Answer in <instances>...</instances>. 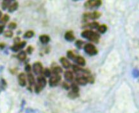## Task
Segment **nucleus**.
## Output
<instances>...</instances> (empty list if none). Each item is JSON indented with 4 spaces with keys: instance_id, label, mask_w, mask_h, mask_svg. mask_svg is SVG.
<instances>
[{
    "instance_id": "29",
    "label": "nucleus",
    "mask_w": 139,
    "mask_h": 113,
    "mask_svg": "<svg viewBox=\"0 0 139 113\" xmlns=\"http://www.w3.org/2000/svg\"><path fill=\"white\" fill-rule=\"evenodd\" d=\"M71 88H72V91H74L75 93H79V89L78 86V85L76 84L73 83V84L71 85Z\"/></svg>"
},
{
    "instance_id": "23",
    "label": "nucleus",
    "mask_w": 139,
    "mask_h": 113,
    "mask_svg": "<svg viewBox=\"0 0 139 113\" xmlns=\"http://www.w3.org/2000/svg\"><path fill=\"white\" fill-rule=\"evenodd\" d=\"M10 19V17L8 14H5L0 18V23L2 24V25H4L5 24L7 23Z\"/></svg>"
},
{
    "instance_id": "26",
    "label": "nucleus",
    "mask_w": 139,
    "mask_h": 113,
    "mask_svg": "<svg viewBox=\"0 0 139 113\" xmlns=\"http://www.w3.org/2000/svg\"><path fill=\"white\" fill-rule=\"evenodd\" d=\"M67 56H68V57L69 58L72 59V60H73V61L75 60V58L76 57V55L74 54V53H73V51H68V53H67Z\"/></svg>"
},
{
    "instance_id": "21",
    "label": "nucleus",
    "mask_w": 139,
    "mask_h": 113,
    "mask_svg": "<svg viewBox=\"0 0 139 113\" xmlns=\"http://www.w3.org/2000/svg\"><path fill=\"white\" fill-rule=\"evenodd\" d=\"M99 26V22H96V21H93V22H90V23L87 24L85 26V27H90V28L91 29H97Z\"/></svg>"
},
{
    "instance_id": "28",
    "label": "nucleus",
    "mask_w": 139,
    "mask_h": 113,
    "mask_svg": "<svg viewBox=\"0 0 139 113\" xmlns=\"http://www.w3.org/2000/svg\"><path fill=\"white\" fill-rule=\"evenodd\" d=\"M13 35H14V33L12 30H7V31H6L4 33L5 36H6V37L7 38L12 37V36H13Z\"/></svg>"
},
{
    "instance_id": "34",
    "label": "nucleus",
    "mask_w": 139,
    "mask_h": 113,
    "mask_svg": "<svg viewBox=\"0 0 139 113\" xmlns=\"http://www.w3.org/2000/svg\"><path fill=\"white\" fill-rule=\"evenodd\" d=\"M31 70H32V67H31V66H30V65L28 64V65H26L25 66V71L26 72L30 73V71H31Z\"/></svg>"
},
{
    "instance_id": "19",
    "label": "nucleus",
    "mask_w": 139,
    "mask_h": 113,
    "mask_svg": "<svg viewBox=\"0 0 139 113\" xmlns=\"http://www.w3.org/2000/svg\"><path fill=\"white\" fill-rule=\"evenodd\" d=\"M27 79H28V83L30 84V86H33V84H35V78L33 77V74H31V73H28V75H27Z\"/></svg>"
},
{
    "instance_id": "39",
    "label": "nucleus",
    "mask_w": 139,
    "mask_h": 113,
    "mask_svg": "<svg viewBox=\"0 0 139 113\" xmlns=\"http://www.w3.org/2000/svg\"><path fill=\"white\" fill-rule=\"evenodd\" d=\"M1 17H2V12H1V10H0V18H1Z\"/></svg>"
},
{
    "instance_id": "5",
    "label": "nucleus",
    "mask_w": 139,
    "mask_h": 113,
    "mask_svg": "<svg viewBox=\"0 0 139 113\" xmlns=\"http://www.w3.org/2000/svg\"><path fill=\"white\" fill-rule=\"evenodd\" d=\"M84 51L90 56H94L97 54V50L93 44H87L84 46Z\"/></svg>"
},
{
    "instance_id": "13",
    "label": "nucleus",
    "mask_w": 139,
    "mask_h": 113,
    "mask_svg": "<svg viewBox=\"0 0 139 113\" xmlns=\"http://www.w3.org/2000/svg\"><path fill=\"white\" fill-rule=\"evenodd\" d=\"M15 0H3L2 4H1V7H2L3 10H5L8 9L12 3Z\"/></svg>"
},
{
    "instance_id": "18",
    "label": "nucleus",
    "mask_w": 139,
    "mask_h": 113,
    "mask_svg": "<svg viewBox=\"0 0 139 113\" xmlns=\"http://www.w3.org/2000/svg\"><path fill=\"white\" fill-rule=\"evenodd\" d=\"M62 72V69L60 67L55 64V66L52 67V73L54 75H59Z\"/></svg>"
},
{
    "instance_id": "16",
    "label": "nucleus",
    "mask_w": 139,
    "mask_h": 113,
    "mask_svg": "<svg viewBox=\"0 0 139 113\" xmlns=\"http://www.w3.org/2000/svg\"><path fill=\"white\" fill-rule=\"evenodd\" d=\"M74 62H76L79 65H80V66H82V67L85 66V64H86L85 59H84L83 57H82V56H76Z\"/></svg>"
},
{
    "instance_id": "6",
    "label": "nucleus",
    "mask_w": 139,
    "mask_h": 113,
    "mask_svg": "<svg viewBox=\"0 0 139 113\" xmlns=\"http://www.w3.org/2000/svg\"><path fill=\"white\" fill-rule=\"evenodd\" d=\"M61 81V76L60 75H54L53 76L50 77L49 81L50 86L51 87H54L57 86L59 84V82Z\"/></svg>"
},
{
    "instance_id": "24",
    "label": "nucleus",
    "mask_w": 139,
    "mask_h": 113,
    "mask_svg": "<svg viewBox=\"0 0 139 113\" xmlns=\"http://www.w3.org/2000/svg\"><path fill=\"white\" fill-rule=\"evenodd\" d=\"M35 33L34 31H32V30H29V31H26L25 33L24 34V37L26 38V39H31V38L33 37L34 36Z\"/></svg>"
},
{
    "instance_id": "8",
    "label": "nucleus",
    "mask_w": 139,
    "mask_h": 113,
    "mask_svg": "<svg viewBox=\"0 0 139 113\" xmlns=\"http://www.w3.org/2000/svg\"><path fill=\"white\" fill-rule=\"evenodd\" d=\"M26 41H22V42H20L17 44H15L11 47V50L14 52H17L21 49H23L26 46Z\"/></svg>"
},
{
    "instance_id": "1",
    "label": "nucleus",
    "mask_w": 139,
    "mask_h": 113,
    "mask_svg": "<svg viewBox=\"0 0 139 113\" xmlns=\"http://www.w3.org/2000/svg\"><path fill=\"white\" fill-rule=\"evenodd\" d=\"M81 35L83 38L88 40L91 42L98 43L99 39H100V35L95 31H93L92 30H85L81 33Z\"/></svg>"
},
{
    "instance_id": "31",
    "label": "nucleus",
    "mask_w": 139,
    "mask_h": 113,
    "mask_svg": "<svg viewBox=\"0 0 139 113\" xmlns=\"http://www.w3.org/2000/svg\"><path fill=\"white\" fill-rule=\"evenodd\" d=\"M17 27V24L14 22H10V24H8V28L10 29V30H15Z\"/></svg>"
},
{
    "instance_id": "32",
    "label": "nucleus",
    "mask_w": 139,
    "mask_h": 113,
    "mask_svg": "<svg viewBox=\"0 0 139 113\" xmlns=\"http://www.w3.org/2000/svg\"><path fill=\"white\" fill-rule=\"evenodd\" d=\"M0 84H1V87L2 88H3V89H5L6 88V86H7V82H6L4 79H1V83Z\"/></svg>"
},
{
    "instance_id": "2",
    "label": "nucleus",
    "mask_w": 139,
    "mask_h": 113,
    "mask_svg": "<svg viewBox=\"0 0 139 113\" xmlns=\"http://www.w3.org/2000/svg\"><path fill=\"white\" fill-rule=\"evenodd\" d=\"M46 79L44 76H39L37 79V82L35 86V91L36 93H39L46 86Z\"/></svg>"
},
{
    "instance_id": "25",
    "label": "nucleus",
    "mask_w": 139,
    "mask_h": 113,
    "mask_svg": "<svg viewBox=\"0 0 139 113\" xmlns=\"http://www.w3.org/2000/svg\"><path fill=\"white\" fill-rule=\"evenodd\" d=\"M68 96H69V97L71 98L74 99V98H76L77 97H78L79 96V93H75V92H74V91H71V92L69 93Z\"/></svg>"
},
{
    "instance_id": "4",
    "label": "nucleus",
    "mask_w": 139,
    "mask_h": 113,
    "mask_svg": "<svg viewBox=\"0 0 139 113\" xmlns=\"http://www.w3.org/2000/svg\"><path fill=\"white\" fill-rule=\"evenodd\" d=\"M101 0H87L84 4V7L87 9H94L101 7Z\"/></svg>"
},
{
    "instance_id": "27",
    "label": "nucleus",
    "mask_w": 139,
    "mask_h": 113,
    "mask_svg": "<svg viewBox=\"0 0 139 113\" xmlns=\"http://www.w3.org/2000/svg\"><path fill=\"white\" fill-rule=\"evenodd\" d=\"M42 73H43L44 76L46 77H49L51 76V71L50 70L49 68H45V69L43 70V72H42Z\"/></svg>"
},
{
    "instance_id": "3",
    "label": "nucleus",
    "mask_w": 139,
    "mask_h": 113,
    "mask_svg": "<svg viewBox=\"0 0 139 113\" xmlns=\"http://www.w3.org/2000/svg\"><path fill=\"white\" fill-rule=\"evenodd\" d=\"M101 16V13L97 11L87 12L83 15V19L84 21L87 22L89 20H96L99 19Z\"/></svg>"
},
{
    "instance_id": "33",
    "label": "nucleus",
    "mask_w": 139,
    "mask_h": 113,
    "mask_svg": "<svg viewBox=\"0 0 139 113\" xmlns=\"http://www.w3.org/2000/svg\"><path fill=\"white\" fill-rule=\"evenodd\" d=\"M33 51V48L32 46H28V48L26 49V53L29 54H31Z\"/></svg>"
},
{
    "instance_id": "10",
    "label": "nucleus",
    "mask_w": 139,
    "mask_h": 113,
    "mask_svg": "<svg viewBox=\"0 0 139 113\" xmlns=\"http://www.w3.org/2000/svg\"><path fill=\"white\" fill-rule=\"evenodd\" d=\"M18 81L21 86H25L26 85V76L24 73H21L18 76Z\"/></svg>"
},
{
    "instance_id": "35",
    "label": "nucleus",
    "mask_w": 139,
    "mask_h": 113,
    "mask_svg": "<svg viewBox=\"0 0 139 113\" xmlns=\"http://www.w3.org/2000/svg\"><path fill=\"white\" fill-rule=\"evenodd\" d=\"M63 87L66 90L69 89V84L67 83V82H64V83L63 84Z\"/></svg>"
},
{
    "instance_id": "7",
    "label": "nucleus",
    "mask_w": 139,
    "mask_h": 113,
    "mask_svg": "<svg viewBox=\"0 0 139 113\" xmlns=\"http://www.w3.org/2000/svg\"><path fill=\"white\" fill-rule=\"evenodd\" d=\"M33 71L37 75L41 74L43 72V66L40 62H35L33 65Z\"/></svg>"
},
{
    "instance_id": "17",
    "label": "nucleus",
    "mask_w": 139,
    "mask_h": 113,
    "mask_svg": "<svg viewBox=\"0 0 139 113\" xmlns=\"http://www.w3.org/2000/svg\"><path fill=\"white\" fill-rule=\"evenodd\" d=\"M19 7V3H18L17 1H14L13 3H12L10 5V7L8 8V10L9 12L12 13V12H14V11H16L17 9Z\"/></svg>"
},
{
    "instance_id": "20",
    "label": "nucleus",
    "mask_w": 139,
    "mask_h": 113,
    "mask_svg": "<svg viewBox=\"0 0 139 113\" xmlns=\"http://www.w3.org/2000/svg\"><path fill=\"white\" fill-rule=\"evenodd\" d=\"M17 58L21 62H23V61L25 60L26 59V51H21V52H19L17 55Z\"/></svg>"
},
{
    "instance_id": "38",
    "label": "nucleus",
    "mask_w": 139,
    "mask_h": 113,
    "mask_svg": "<svg viewBox=\"0 0 139 113\" xmlns=\"http://www.w3.org/2000/svg\"><path fill=\"white\" fill-rule=\"evenodd\" d=\"M5 45L4 44H3V43L0 44V49H3L5 47Z\"/></svg>"
},
{
    "instance_id": "22",
    "label": "nucleus",
    "mask_w": 139,
    "mask_h": 113,
    "mask_svg": "<svg viewBox=\"0 0 139 113\" xmlns=\"http://www.w3.org/2000/svg\"><path fill=\"white\" fill-rule=\"evenodd\" d=\"M97 31L99 32V33L103 34V33H105V32L107 31V30H108L107 26L105 25V24H101V25H99L98 27L97 28Z\"/></svg>"
},
{
    "instance_id": "12",
    "label": "nucleus",
    "mask_w": 139,
    "mask_h": 113,
    "mask_svg": "<svg viewBox=\"0 0 139 113\" xmlns=\"http://www.w3.org/2000/svg\"><path fill=\"white\" fill-rule=\"evenodd\" d=\"M40 42L43 44H47L50 42V37L49 35H42L39 36Z\"/></svg>"
},
{
    "instance_id": "40",
    "label": "nucleus",
    "mask_w": 139,
    "mask_h": 113,
    "mask_svg": "<svg viewBox=\"0 0 139 113\" xmlns=\"http://www.w3.org/2000/svg\"><path fill=\"white\" fill-rule=\"evenodd\" d=\"M73 1H78V0H73Z\"/></svg>"
},
{
    "instance_id": "37",
    "label": "nucleus",
    "mask_w": 139,
    "mask_h": 113,
    "mask_svg": "<svg viewBox=\"0 0 139 113\" xmlns=\"http://www.w3.org/2000/svg\"><path fill=\"white\" fill-rule=\"evenodd\" d=\"M14 42H15V44H17L19 43V42H21V40H20V38L19 37H16L14 39Z\"/></svg>"
},
{
    "instance_id": "11",
    "label": "nucleus",
    "mask_w": 139,
    "mask_h": 113,
    "mask_svg": "<svg viewBox=\"0 0 139 113\" xmlns=\"http://www.w3.org/2000/svg\"><path fill=\"white\" fill-rule=\"evenodd\" d=\"M64 37H65V39L67 41H69V42H73L75 39V36H74V33H73V31H67L65 33Z\"/></svg>"
},
{
    "instance_id": "14",
    "label": "nucleus",
    "mask_w": 139,
    "mask_h": 113,
    "mask_svg": "<svg viewBox=\"0 0 139 113\" xmlns=\"http://www.w3.org/2000/svg\"><path fill=\"white\" fill-rule=\"evenodd\" d=\"M60 61L62 66H63L65 68H69L70 67H71V63H70V62H69L68 59L65 58L64 57L61 58L60 59Z\"/></svg>"
},
{
    "instance_id": "9",
    "label": "nucleus",
    "mask_w": 139,
    "mask_h": 113,
    "mask_svg": "<svg viewBox=\"0 0 139 113\" xmlns=\"http://www.w3.org/2000/svg\"><path fill=\"white\" fill-rule=\"evenodd\" d=\"M87 76H78V77H77L76 78V82L79 85L85 86V85H86L88 83Z\"/></svg>"
},
{
    "instance_id": "15",
    "label": "nucleus",
    "mask_w": 139,
    "mask_h": 113,
    "mask_svg": "<svg viewBox=\"0 0 139 113\" xmlns=\"http://www.w3.org/2000/svg\"><path fill=\"white\" fill-rule=\"evenodd\" d=\"M64 77H65V80L68 82H71L74 79V76H73V72L71 71H66L64 74Z\"/></svg>"
},
{
    "instance_id": "30",
    "label": "nucleus",
    "mask_w": 139,
    "mask_h": 113,
    "mask_svg": "<svg viewBox=\"0 0 139 113\" xmlns=\"http://www.w3.org/2000/svg\"><path fill=\"white\" fill-rule=\"evenodd\" d=\"M84 42L82 40H77L76 42V45L77 46L78 48L82 49V47L83 46Z\"/></svg>"
},
{
    "instance_id": "36",
    "label": "nucleus",
    "mask_w": 139,
    "mask_h": 113,
    "mask_svg": "<svg viewBox=\"0 0 139 113\" xmlns=\"http://www.w3.org/2000/svg\"><path fill=\"white\" fill-rule=\"evenodd\" d=\"M5 29V26L4 25H0V35L1 33H3V32L4 31Z\"/></svg>"
}]
</instances>
